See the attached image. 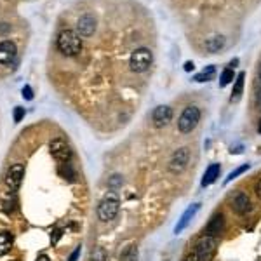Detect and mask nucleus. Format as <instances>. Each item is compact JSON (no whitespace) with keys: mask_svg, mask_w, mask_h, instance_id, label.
<instances>
[{"mask_svg":"<svg viewBox=\"0 0 261 261\" xmlns=\"http://www.w3.org/2000/svg\"><path fill=\"white\" fill-rule=\"evenodd\" d=\"M58 49L64 56H75L82 49V39L77 31L63 30L58 35Z\"/></svg>","mask_w":261,"mask_h":261,"instance_id":"1","label":"nucleus"},{"mask_svg":"<svg viewBox=\"0 0 261 261\" xmlns=\"http://www.w3.org/2000/svg\"><path fill=\"white\" fill-rule=\"evenodd\" d=\"M119 211H120L119 197H117L115 193H108V195H105L103 201H101L100 206H97V218H100L101 221L108 223L117 218Z\"/></svg>","mask_w":261,"mask_h":261,"instance_id":"2","label":"nucleus"},{"mask_svg":"<svg viewBox=\"0 0 261 261\" xmlns=\"http://www.w3.org/2000/svg\"><path fill=\"white\" fill-rule=\"evenodd\" d=\"M218 249V237H211V235H202L201 239L195 242L193 246V254H197L199 258L204 261H209L216 254Z\"/></svg>","mask_w":261,"mask_h":261,"instance_id":"3","label":"nucleus"},{"mask_svg":"<svg viewBox=\"0 0 261 261\" xmlns=\"http://www.w3.org/2000/svg\"><path fill=\"white\" fill-rule=\"evenodd\" d=\"M199 122H201V110L197 107H186L183 110L181 115H179V120H178L179 133L183 134L191 133V130L199 125Z\"/></svg>","mask_w":261,"mask_h":261,"instance_id":"4","label":"nucleus"},{"mask_svg":"<svg viewBox=\"0 0 261 261\" xmlns=\"http://www.w3.org/2000/svg\"><path fill=\"white\" fill-rule=\"evenodd\" d=\"M190 157H191V153H190L188 146H181V148H178L176 152L171 155L169 164H167V171H169L171 174H181L183 171L188 167Z\"/></svg>","mask_w":261,"mask_h":261,"instance_id":"5","label":"nucleus"},{"mask_svg":"<svg viewBox=\"0 0 261 261\" xmlns=\"http://www.w3.org/2000/svg\"><path fill=\"white\" fill-rule=\"evenodd\" d=\"M152 61H153V56H152V52H150V49L141 47V49H136V51L130 54L129 67L133 72L143 73L152 67Z\"/></svg>","mask_w":261,"mask_h":261,"instance_id":"6","label":"nucleus"},{"mask_svg":"<svg viewBox=\"0 0 261 261\" xmlns=\"http://www.w3.org/2000/svg\"><path fill=\"white\" fill-rule=\"evenodd\" d=\"M49 148H51L52 157H54L58 162H61V164H67V162H70L72 150H70L68 143L64 141L63 138H56V140H52L51 145H49Z\"/></svg>","mask_w":261,"mask_h":261,"instance_id":"7","label":"nucleus"},{"mask_svg":"<svg viewBox=\"0 0 261 261\" xmlns=\"http://www.w3.org/2000/svg\"><path fill=\"white\" fill-rule=\"evenodd\" d=\"M23 178H24V167L21 164H12L6 173V185L12 191H16L21 186Z\"/></svg>","mask_w":261,"mask_h":261,"instance_id":"8","label":"nucleus"},{"mask_svg":"<svg viewBox=\"0 0 261 261\" xmlns=\"http://www.w3.org/2000/svg\"><path fill=\"white\" fill-rule=\"evenodd\" d=\"M232 209H234V213H237L239 216L251 213L252 202H251L249 195L244 193V191H237V193L232 197Z\"/></svg>","mask_w":261,"mask_h":261,"instance_id":"9","label":"nucleus"},{"mask_svg":"<svg viewBox=\"0 0 261 261\" xmlns=\"http://www.w3.org/2000/svg\"><path fill=\"white\" fill-rule=\"evenodd\" d=\"M152 120H153V125L155 127H166L171 120H173V108L167 107V105H160L153 110L152 113Z\"/></svg>","mask_w":261,"mask_h":261,"instance_id":"10","label":"nucleus"},{"mask_svg":"<svg viewBox=\"0 0 261 261\" xmlns=\"http://www.w3.org/2000/svg\"><path fill=\"white\" fill-rule=\"evenodd\" d=\"M18 56L16 44L11 40H2L0 42V64H12Z\"/></svg>","mask_w":261,"mask_h":261,"instance_id":"11","label":"nucleus"},{"mask_svg":"<svg viewBox=\"0 0 261 261\" xmlns=\"http://www.w3.org/2000/svg\"><path fill=\"white\" fill-rule=\"evenodd\" d=\"M201 211V204H191V206L188 207V209L185 211V213L181 214V218H179V221H178V225L174 226V234H181L183 230H186V226L190 225V221L195 218V214Z\"/></svg>","mask_w":261,"mask_h":261,"instance_id":"12","label":"nucleus"},{"mask_svg":"<svg viewBox=\"0 0 261 261\" xmlns=\"http://www.w3.org/2000/svg\"><path fill=\"white\" fill-rule=\"evenodd\" d=\"M225 230V218H223L221 213H216L213 218L209 219L206 226V235H211V237H219Z\"/></svg>","mask_w":261,"mask_h":261,"instance_id":"13","label":"nucleus"},{"mask_svg":"<svg viewBox=\"0 0 261 261\" xmlns=\"http://www.w3.org/2000/svg\"><path fill=\"white\" fill-rule=\"evenodd\" d=\"M96 30V19L92 14H84L77 23V31L80 37H91Z\"/></svg>","mask_w":261,"mask_h":261,"instance_id":"14","label":"nucleus"},{"mask_svg":"<svg viewBox=\"0 0 261 261\" xmlns=\"http://www.w3.org/2000/svg\"><path fill=\"white\" fill-rule=\"evenodd\" d=\"M219 173H221V167H219V164H211L206 169V173H204L201 185L204 186V188L209 186V185H213V183H216V179L219 178Z\"/></svg>","mask_w":261,"mask_h":261,"instance_id":"15","label":"nucleus"},{"mask_svg":"<svg viewBox=\"0 0 261 261\" xmlns=\"http://www.w3.org/2000/svg\"><path fill=\"white\" fill-rule=\"evenodd\" d=\"M225 47V37L223 35H214V37H209L206 40V51L207 52H218Z\"/></svg>","mask_w":261,"mask_h":261,"instance_id":"16","label":"nucleus"},{"mask_svg":"<svg viewBox=\"0 0 261 261\" xmlns=\"http://www.w3.org/2000/svg\"><path fill=\"white\" fill-rule=\"evenodd\" d=\"M12 242H14V237H12L11 232L2 230L0 232V256L7 254L12 247Z\"/></svg>","mask_w":261,"mask_h":261,"instance_id":"17","label":"nucleus"},{"mask_svg":"<svg viewBox=\"0 0 261 261\" xmlns=\"http://www.w3.org/2000/svg\"><path fill=\"white\" fill-rule=\"evenodd\" d=\"M244 79H246V73L240 72L237 77H235V84H234V92H232V101H239L240 96H242L244 91Z\"/></svg>","mask_w":261,"mask_h":261,"instance_id":"18","label":"nucleus"},{"mask_svg":"<svg viewBox=\"0 0 261 261\" xmlns=\"http://www.w3.org/2000/svg\"><path fill=\"white\" fill-rule=\"evenodd\" d=\"M216 75V68L214 67H207L206 70L197 73V75L193 77L195 82H207V80H213V77Z\"/></svg>","mask_w":261,"mask_h":261,"instance_id":"19","label":"nucleus"},{"mask_svg":"<svg viewBox=\"0 0 261 261\" xmlns=\"http://www.w3.org/2000/svg\"><path fill=\"white\" fill-rule=\"evenodd\" d=\"M89 261H108V254L105 251V247H96L92 249L91 256H89Z\"/></svg>","mask_w":261,"mask_h":261,"instance_id":"20","label":"nucleus"},{"mask_svg":"<svg viewBox=\"0 0 261 261\" xmlns=\"http://www.w3.org/2000/svg\"><path fill=\"white\" fill-rule=\"evenodd\" d=\"M120 259L122 261H138V247L136 246H129L127 249L122 252Z\"/></svg>","mask_w":261,"mask_h":261,"instance_id":"21","label":"nucleus"},{"mask_svg":"<svg viewBox=\"0 0 261 261\" xmlns=\"http://www.w3.org/2000/svg\"><path fill=\"white\" fill-rule=\"evenodd\" d=\"M249 167H251L249 164H244V166L237 167V169H235V171H232V173L228 174L226 179H225V185H228V183H230V181H234L235 178L240 176V174H244V173H246V171H249Z\"/></svg>","mask_w":261,"mask_h":261,"instance_id":"22","label":"nucleus"},{"mask_svg":"<svg viewBox=\"0 0 261 261\" xmlns=\"http://www.w3.org/2000/svg\"><path fill=\"white\" fill-rule=\"evenodd\" d=\"M232 80H234V70H232V68H226V70H223L221 77H219V85H221V87H226V85L230 84Z\"/></svg>","mask_w":261,"mask_h":261,"instance_id":"23","label":"nucleus"},{"mask_svg":"<svg viewBox=\"0 0 261 261\" xmlns=\"http://www.w3.org/2000/svg\"><path fill=\"white\" fill-rule=\"evenodd\" d=\"M122 183H124V179L119 174H113L112 178L108 179V186L110 188H117V186H122Z\"/></svg>","mask_w":261,"mask_h":261,"instance_id":"24","label":"nucleus"},{"mask_svg":"<svg viewBox=\"0 0 261 261\" xmlns=\"http://www.w3.org/2000/svg\"><path fill=\"white\" fill-rule=\"evenodd\" d=\"M23 117H24V108L16 107V108H14V122H21Z\"/></svg>","mask_w":261,"mask_h":261,"instance_id":"25","label":"nucleus"},{"mask_svg":"<svg viewBox=\"0 0 261 261\" xmlns=\"http://www.w3.org/2000/svg\"><path fill=\"white\" fill-rule=\"evenodd\" d=\"M23 97L24 100H34V91H31V87L30 85H24V89H23Z\"/></svg>","mask_w":261,"mask_h":261,"instance_id":"26","label":"nucleus"},{"mask_svg":"<svg viewBox=\"0 0 261 261\" xmlns=\"http://www.w3.org/2000/svg\"><path fill=\"white\" fill-rule=\"evenodd\" d=\"M79 256H80V246L77 247V249L72 252V254H70V258H68V261H77V259H79Z\"/></svg>","mask_w":261,"mask_h":261,"instance_id":"27","label":"nucleus"},{"mask_svg":"<svg viewBox=\"0 0 261 261\" xmlns=\"http://www.w3.org/2000/svg\"><path fill=\"white\" fill-rule=\"evenodd\" d=\"M183 261H204V259H201V258H199L197 254H193V252H190V254L186 256V258L183 259Z\"/></svg>","mask_w":261,"mask_h":261,"instance_id":"28","label":"nucleus"},{"mask_svg":"<svg viewBox=\"0 0 261 261\" xmlns=\"http://www.w3.org/2000/svg\"><path fill=\"white\" fill-rule=\"evenodd\" d=\"M193 68H195V64L191 63V61H186V63H185V72H191Z\"/></svg>","mask_w":261,"mask_h":261,"instance_id":"29","label":"nucleus"},{"mask_svg":"<svg viewBox=\"0 0 261 261\" xmlns=\"http://www.w3.org/2000/svg\"><path fill=\"white\" fill-rule=\"evenodd\" d=\"M256 195L261 199V178L258 179V183H256Z\"/></svg>","mask_w":261,"mask_h":261,"instance_id":"30","label":"nucleus"},{"mask_svg":"<svg viewBox=\"0 0 261 261\" xmlns=\"http://www.w3.org/2000/svg\"><path fill=\"white\" fill-rule=\"evenodd\" d=\"M37 261H49V256H46V254H40L39 258H37Z\"/></svg>","mask_w":261,"mask_h":261,"instance_id":"31","label":"nucleus"},{"mask_svg":"<svg viewBox=\"0 0 261 261\" xmlns=\"http://www.w3.org/2000/svg\"><path fill=\"white\" fill-rule=\"evenodd\" d=\"M237 63H239V59H234V61L230 63V68H235V64H237Z\"/></svg>","mask_w":261,"mask_h":261,"instance_id":"32","label":"nucleus"},{"mask_svg":"<svg viewBox=\"0 0 261 261\" xmlns=\"http://www.w3.org/2000/svg\"><path fill=\"white\" fill-rule=\"evenodd\" d=\"M258 133L261 134V120H259V125H258Z\"/></svg>","mask_w":261,"mask_h":261,"instance_id":"33","label":"nucleus"},{"mask_svg":"<svg viewBox=\"0 0 261 261\" xmlns=\"http://www.w3.org/2000/svg\"><path fill=\"white\" fill-rule=\"evenodd\" d=\"M259 77H261V67H259Z\"/></svg>","mask_w":261,"mask_h":261,"instance_id":"34","label":"nucleus"},{"mask_svg":"<svg viewBox=\"0 0 261 261\" xmlns=\"http://www.w3.org/2000/svg\"><path fill=\"white\" fill-rule=\"evenodd\" d=\"M14 261H19V259H14Z\"/></svg>","mask_w":261,"mask_h":261,"instance_id":"35","label":"nucleus"}]
</instances>
